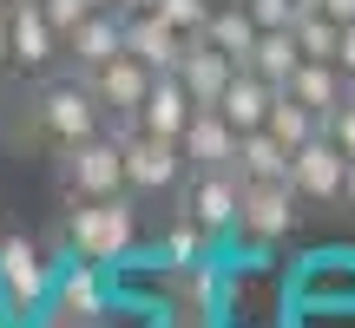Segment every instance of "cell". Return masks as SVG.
<instances>
[{"label":"cell","mask_w":355,"mask_h":328,"mask_svg":"<svg viewBox=\"0 0 355 328\" xmlns=\"http://www.w3.org/2000/svg\"><path fill=\"white\" fill-rule=\"evenodd\" d=\"M53 302H60V316L73 322V328H86V322H99V316H105V289H99V263H86V256H79V263L66 269L60 282H53Z\"/></svg>","instance_id":"18"},{"label":"cell","mask_w":355,"mask_h":328,"mask_svg":"<svg viewBox=\"0 0 355 328\" xmlns=\"http://www.w3.org/2000/svg\"><path fill=\"white\" fill-rule=\"evenodd\" d=\"M243 66H250L257 79H270V86H290V73L303 66V53H296V33L283 26V33H257V46L243 53Z\"/></svg>","instance_id":"21"},{"label":"cell","mask_w":355,"mask_h":328,"mask_svg":"<svg viewBox=\"0 0 355 328\" xmlns=\"http://www.w3.org/2000/svg\"><path fill=\"white\" fill-rule=\"evenodd\" d=\"M217 7H243V0H217Z\"/></svg>","instance_id":"35"},{"label":"cell","mask_w":355,"mask_h":328,"mask_svg":"<svg viewBox=\"0 0 355 328\" xmlns=\"http://www.w3.org/2000/svg\"><path fill=\"white\" fill-rule=\"evenodd\" d=\"M184 46H191V39L178 33L165 13H152V7H132L125 13V53H132V60H145L152 73H178Z\"/></svg>","instance_id":"11"},{"label":"cell","mask_w":355,"mask_h":328,"mask_svg":"<svg viewBox=\"0 0 355 328\" xmlns=\"http://www.w3.org/2000/svg\"><path fill=\"white\" fill-rule=\"evenodd\" d=\"M303 217H309V203L296 197L290 177H283V184H243V197H237V237L283 243V237L303 230Z\"/></svg>","instance_id":"6"},{"label":"cell","mask_w":355,"mask_h":328,"mask_svg":"<svg viewBox=\"0 0 355 328\" xmlns=\"http://www.w3.org/2000/svg\"><path fill=\"white\" fill-rule=\"evenodd\" d=\"M53 177H60L66 203L112 197V190H125V145H119L112 131H92V138H79V145H60V152H53Z\"/></svg>","instance_id":"4"},{"label":"cell","mask_w":355,"mask_h":328,"mask_svg":"<svg viewBox=\"0 0 355 328\" xmlns=\"http://www.w3.org/2000/svg\"><path fill=\"white\" fill-rule=\"evenodd\" d=\"M152 66L145 60H132V53H112L105 66H92L86 73V86H92V99L105 105V118H139V105H145V92H152Z\"/></svg>","instance_id":"10"},{"label":"cell","mask_w":355,"mask_h":328,"mask_svg":"<svg viewBox=\"0 0 355 328\" xmlns=\"http://www.w3.org/2000/svg\"><path fill=\"white\" fill-rule=\"evenodd\" d=\"M145 7H152V13H165V20L178 26V33H184V39H198L204 33V20H211V7H217V0H145Z\"/></svg>","instance_id":"26"},{"label":"cell","mask_w":355,"mask_h":328,"mask_svg":"<svg viewBox=\"0 0 355 328\" xmlns=\"http://www.w3.org/2000/svg\"><path fill=\"white\" fill-rule=\"evenodd\" d=\"M343 171H349V152L329 131H316L303 152H290V184L309 210H343Z\"/></svg>","instance_id":"9"},{"label":"cell","mask_w":355,"mask_h":328,"mask_svg":"<svg viewBox=\"0 0 355 328\" xmlns=\"http://www.w3.org/2000/svg\"><path fill=\"white\" fill-rule=\"evenodd\" d=\"M283 92H290V99H303L309 112H322V118H329L355 86H349V73H343L336 60H303V66L290 73V86H283Z\"/></svg>","instance_id":"17"},{"label":"cell","mask_w":355,"mask_h":328,"mask_svg":"<svg viewBox=\"0 0 355 328\" xmlns=\"http://www.w3.org/2000/svg\"><path fill=\"white\" fill-rule=\"evenodd\" d=\"M0 322H7V302H0Z\"/></svg>","instance_id":"36"},{"label":"cell","mask_w":355,"mask_h":328,"mask_svg":"<svg viewBox=\"0 0 355 328\" xmlns=\"http://www.w3.org/2000/svg\"><path fill=\"white\" fill-rule=\"evenodd\" d=\"M257 33H263V26L250 20V7H211V20H204V33H198V39H211L217 53H230V60L243 66V53L257 46Z\"/></svg>","instance_id":"22"},{"label":"cell","mask_w":355,"mask_h":328,"mask_svg":"<svg viewBox=\"0 0 355 328\" xmlns=\"http://www.w3.org/2000/svg\"><path fill=\"white\" fill-rule=\"evenodd\" d=\"M171 316L204 328L217 316V263L204 256V263H171Z\"/></svg>","instance_id":"14"},{"label":"cell","mask_w":355,"mask_h":328,"mask_svg":"<svg viewBox=\"0 0 355 328\" xmlns=\"http://www.w3.org/2000/svg\"><path fill=\"white\" fill-rule=\"evenodd\" d=\"M184 118H191V92H184V79H178V73H158L152 92H145V105H139V125L158 131V138H178V131H184Z\"/></svg>","instance_id":"20"},{"label":"cell","mask_w":355,"mask_h":328,"mask_svg":"<svg viewBox=\"0 0 355 328\" xmlns=\"http://www.w3.org/2000/svg\"><path fill=\"white\" fill-rule=\"evenodd\" d=\"M270 105H277V86H270V79H257L250 66H237V73H230V86H224V99H217V112H224L237 131H263Z\"/></svg>","instance_id":"16"},{"label":"cell","mask_w":355,"mask_h":328,"mask_svg":"<svg viewBox=\"0 0 355 328\" xmlns=\"http://www.w3.org/2000/svg\"><path fill=\"white\" fill-rule=\"evenodd\" d=\"M105 131V105L92 99L86 79H40V92L26 99V118H20V138H33L40 152H60V145H79Z\"/></svg>","instance_id":"1"},{"label":"cell","mask_w":355,"mask_h":328,"mask_svg":"<svg viewBox=\"0 0 355 328\" xmlns=\"http://www.w3.org/2000/svg\"><path fill=\"white\" fill-rule=\"evenodd\" d=\"M7 39H13V66L26 79H53L66 66V33L46 20L40 0H13L7 7Z\"/></svg>","instance_id":"7"},{"label":"cell","mask_w":355,"mask_h":328,"mask_svg":"<svg viewBox=\"0 0 355 328\" xmlns=\"http://www.w3.org/2000/svg\"><path fill=\"white\" fill-rule=\"evenodd\" d=\"M178 328H191V322H178Z\"/></svg>","instance_id":"38"},{"label":"cell","mask_w":355,"mask_h":328,"mask_svg":"<svg viewBox=\"0 0 355 328\" xmlns=\"http://www.w3.org/2000/svg\"><path fill=\"white\" fill-rule=\"evenodd\" d=\"M250 7V20L263 26V33H283V26H296V13L309 7V0H243Z\"/></svg>","instance_id":"27"},{"label":"cell","mask_w":355,"mask_h":328,"mask_svg":"<svg viewBox=\"0 0 355 328\" xmlns=\"http://www.w3.org/2000/svg\"><path fill=\"white\" fill-rule=\"evenodd\" d=\"M66 243H73V256H86V263H119V256L139 243V203H132V190L66 203Z\"/></svg>","instance_id":"2"},{"label":"cell","mask_w":355,"mask_h":328,"mask_svg":"<svg viewBox=\"0 0 355 328\" xmlns=\"http://www.w3.org/2000/svg\"><path fill=\"white\" fill-rule=\"evenodd\" d=\"M336 66L349 73V86H355V20L343 26V46H336Z\"/></svg>","instance_id":"30"},{"label":"cell","mask_w":355,"mask_h":328,"mask_svg":"<svg viewBox=\"0 0 355 328\" xmlns=\"http://www.w3.org/2000/svg\"><path fill=\"white\" fill-rule=\"evenodd\" d=\"M230 73H237V60L217 53L211 39H191L184 60H178V79H184L191 105H217V99H224V86H230Z\"/></svg>","instance_id":"15"},{"label":"cell","mask_w":355,"mask_h":328,"mask_svg":"<svg viewBox=\"0 0 355 328\" xmlns=\"http://www.w3.org/2000/svg\"><path fill=\"white\" fill-rule=\"evenodd\" d=\"M263 131H270V138H283V145H290V152H303V145H309V138H316V131H322V112H309L303 99H290V92L277 86V105H270Z\"/></svg>","instance_id":"23"},{"label":"cell","mask_w":355,"mask_h":328,"mask_svg":"<svg viewBox=\"0 0 355 328\" xmlns=\"http://www.w3.org/2000/svg\"><path fill=\"white\" fill-rule=\"evenodd\" d=\"M158 250H165V263H204V256H211V230H204L198 217L178 210L165 224V243H158Z\"/></svg>","instance_id":"25"},{"label":"cell","mask_w":355,"mask_h":328,"mask_svg":"<svg viewBox=\"0 0 355 328\" xmlns=\"http://www.w3.org/2000/svg\"><path fill=\"white\" fill-rule=\"evenodd\" d=\"M112 7H119V13H132V7H145V0H112Z\"/></svg>","instance_id":"34"},{"label":"cell","mask_w":355,"mask_h":328,"mask_svg":"<svg viewBox=\"0 0 355 328\" xmlns=\"http://www.w3.org/2000/svg\"><path fill=\"white\" fill-rule=\"evenodd\" d=\"M53 295V263L40 256L33 237H0V302H7V316H40Z\"/></svg>","instance_id":"5"},{"label":"cell","mask_w":355,"mask_h":328,"mask_svg":"<svg viewBox=\"0 0 355 328\" xmlns=\"http://www.w3.org/2000/svg\"><path fill=\"white\" fill-rule=\"evenodd\" d=\"M309 7H316V13H329L336 26H349V20H355V0H309Z\"/></svg>","instance_id":"31"},{"label":"cell","mask_w":355,"mask_h":328,"mask_svg":"<svg viewBox=\"0 0 355 328\" xmlns=\"http://www.w3.org/2000/svg\"><path fill=\"white\" fill-rule=\"evenodd\" d=\"M112 53H125V13L119 7H99V13H86V20L66 33V66H73L79 79L92 73V66H105Z\"/></svg>","instance_id":"12"},{"label":"cell","mask_w":355,"mask_h":328,"mask_svg":"<svg viewBox=\"0 0 355 328\" xmlns=\"http://www.w3.org/2000/svg\"><path fill=\"white\" fill-rule=\"evenodd\" d=\"M0 66H13V39H7V7H0Z\"/></svg>","instance_id":"33"},{"label":"cell","mask_w":355,"mask_h":328,"mask_svg":"<svg viewBox=\"0 0 355 328\" xmlns=\"http://www.w3.org/2000/svg\"><path fill=\"white\" fill-rule=\"evenodd\" d=\"M40 7H46V20L60 26V33H73V26L86 20V13H99V7H112V0H40Z\"/></svg>","instance_id":"28"},{"label":"cell","mask_w":355,"mask_h":328,"mask_svg":"<svg viewBox=\"0 0 355 328\" xmlns=\"http://www.w3.org/2000/svg\"><path fill=\"white\" fill-rule=\"evenodd\" d=\"M237 197H243V177L230 171V164H204V171H184V184H178V210H184V217H198L211 237L237 230Z\"/></svg>","instance_id":"8"},{"label":"cell","mask_w":355,"mask_h":328,"mask_svg":"<svg viewBox=\"0 0 355 328\" xmlns=\"http://www.w3.org/2000/svg\"><path fill=\"white\" fill-rule=\"evenodd\" d=\"M296 53H303V60H336V46H343V26L329 20V13H316V7H303L296 13Z\"/></svg>","instance_id":"24"},{"label":"cell","mask_w":355,"mask_h":328,"mask_svg":"<svg viewBox=\"0 0 355 328\" xmlns=\"http://www.w3.org/2000/svg\"><path fill=\"white\" fill-rule=\"evenodd\" d=\"M343 217H355V158H349V171H343Z\"/></svg>","instance_id":"32"},{"label":"cell","mask_w":355,"mask_h":328,"mask_svg":"<svg viewBox=\"0 0 355 328\" xmlns=\"http://www.w3.org/2000/svg\"><path fill=\"white\" fill-rule=\"evenodd\" d=\"M322 131H329V138H336V145H343V152L355 158V92H349L343 105H336L329 118H322Z\"/></svg>","instance_id":"29"},{"label":"cell","mask_w":355,"mask_h":328,"mask_svg":"<svg viewBox=\"0 0 355 328\" xmlns=\"http://www.w3.org/2000/svg\"><path fill=\"white\" fill-rule=\"evenodd\" d=\"M105 131L125 145V190L132 197H171V190L184 184L191 164H184V145L178 138H158L139 118H105Z\"/></svg>","instance_id":"3"},{"label":"cell","mask_w":355,"mask_h":328,"mask_svg":"<svg viewBox=\"0 0 355 328\" xmlns=\"http://www.w3.org/2000/svg\"><path fill=\"white\" fill-rule=\"evenodd\" d=\"M237 138H243V131L230 125L217 105H191L184 131H178V145H184V164H191V171H204V164H230V158H237Z\"/></svg>","instance_id":"13"},{"label":"cell","mask_w":355,"mask_h":328,"mask_svg":"<svg viewBox=\"0 0 355 328\" xmlns=\"http://www.w3.org/2000/svg\"><path fill=\"white\" fill-rule=\"evenodd\" d=\"M0 7H13V0H0Z\"/></svg>","instance_id":"37"},{"label":"cell","mask_w":355,"mask_h":328,"mask_svg":"<svg viewBox=\"0 0 355 328\" xmlns=\"http://www.w3.org/2000/svg\"><path fill=\"white\" fill-rule=\"evenodd\" d=\"M0 237H7V230H0Z\"/></svg>","instance_id":"39"},{"label":"cell","mask_w":355,"mask_h":328,"mask_svg":"<svg viewBox=\"0 0 355 328\" xmlns=\"http://www.w3.org/2000/svg\"><path fill=\"white\" fill-rule=\"evenodd\" d=\"M230 171H237L243 184H283V177H290V145L270 138V131H243Z\"/></svg>","instance_id":"19"}]
</instances>
